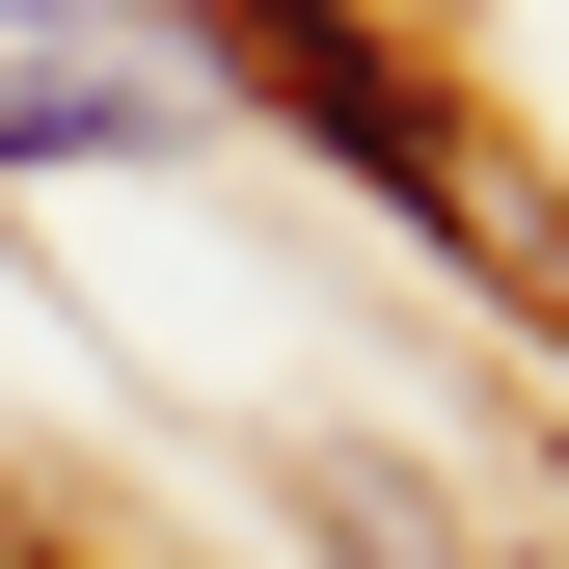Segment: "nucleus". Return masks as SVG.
I'll list each match as a JSON object with an SVG mask.
<instances>
[{
  "instance_id": "nucleus-1",
  "label": "nucleus",
  "mask_w": 569,
  "mask_h": 569,
  "mask_svg": "<svg viewBox=\"0 0 569 569\" xmlns=\"http://www.w3.org/2000/svg\"><path fill=\"white\" fill-rule=\"evenodd\" d=\"M190 28H218V54H244V82H271V109H299V136H326V163H380V190H435V244L488 271V299H569V244H542V190H516V163H488V136H461L435 82H407V54H352V28H326V0H190Z\"/></svg>"
},
{
  "instance_id": "nucleus-2",
  "label": "nucleus",
  "mask_w": 569,
  "mask_h": 569,
  "mask_svg": "<svg viewBox=\"0 0 569 569\" xmlns=\"http://www.w3.org/2000/svg\"><path fill=\"white\" fill-rule=\"evenodd\" d=\"M190 54L136 28V0H0V163H109V136H163Z\"/></svg>"
}]
</instances>
